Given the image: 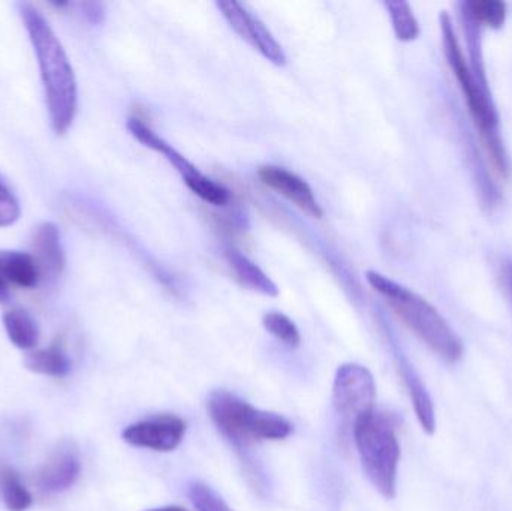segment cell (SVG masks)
Listing matches in <instances>:
<instances>
[{
    "label": "cell",
    "mask_w": 512,
    "mask_h": 511,
    "mask_svg": "<svg viewBox=\"0 0 512 511\" xmlns=\"http://www.w3.org/2000/svg\"><path fill=\"white\" fill-rule=\"evenodd\" d=\"M18 12L38 59L51 128L54 134H66L74 123L78 107L74 68L62 42L41 11L32 3L21 2L18 3Z\"/></svg>",
    "instance_id": "cell-1"
},
{
    "label": "cell",
    "mask_w": 512,
    "mask_h": 511,
    "mask_svg": "<svg viewBox=\"0 0 512 511\" xmlns=\"http://www.w3.org/2000/svg\"><path fill=\"white\" fill-rule=\"evenodd\" d=\"M189 500L197 511H233L224 498L204 483H192L188 489Z\"/></svg>",
    "instance_id": "cell-22"
},
{
    "label": "cell",
    "mask_w": 512,
    "mask_h": 511,
    "mask_svg": "<svg viewBox=\"0 0 512 511\" xmlns=\"http://www.w3.org/2000/svg\"><path fill=\"white\" fill-rule=\"evenodd\" d=\"M0 492L9 511H26L32 506V494L21 483L20 477L8 467H0Z\"/></svg>",
    "instance_id": "cell-20"
},
{
    "label": "cell",
    "mask_w": 512,
    "mask_h": 511,
    "mask_svg": "<svg viewBox=\"0 0 512 511\" xmlns=\"http://www.w3.org/2000/svg\"><path fill=\"white\" fill-rule=\"evenodd\" d=\"M3 326L12 345L20 350H30L39 341V329L32 315L24 309H11L3 315Z\"/></svg>",
    "instance_id": "cell-17"
},
{
    "label": "cell",
    "mask_w": 512,
    "mask_h": 511,
    "mask_svg": "<svg viewBox=\"0 0 512 511\" xmlns=\"http://www.w3.org/2000/svg\"><path fill=\"white\" fill-rule=\"evenodd\" d=\"M216 6L240 38L249 42L255 50H258L265 59L270 60L274 65H285L286 56L282 45L271 35L264 23L252 12H249L242 3L234 2V0H219L216 2Z\"/></svg>",
    "instance_id": "cell-9"
},
{
    "label": "cell",
    "mask_w": 512,
    "mask_h": 511,
    "mask_svg": "<svg viewBox=\"0 0 512 511\" xmlns=\"http://www.w3.org/2000/svg\"><path fill=\"white\" fill-rule=\"evenodd\" d=\"M33 258L38 264L42 281L54 282L60 278L66 266L60 231L53 222H44L33 236Z\"/></svg>",
    "instance_id": "cell-11"
},
{
    "label": "cell",
    "mask_w": 512,
    "mask_h": 511,
    "mask_svg": "<svg viewBox=\"0 0 512 511\" xmlns=\"http://www.w3.org/2000/svg\"><path fill=\"white\" fill-rule=\"evenodd\" d=\"M262 326L270 335H273L277 341L285 344L289 348L300 347L301 335L298 327L288 315L282 312L271 311L262 317Z\"/></svg>",
    "instance_id": "cell-21"
},
{
    "label": "cell",
    "mask_w": 512,
    "mask_h": 511,
    "mask_svg": "<svg viewBox=\"0 0 512 511\" xmlns=\"http://www.w3.org/2000/svg\"><path fill=\"white\" fill-rule=\"evenodd\" d=\"M21 209L11 189L0 180V228L11 227L20 218Z\"/></svg>",
    "instance_id": "cell-23"
},
{
    "label": "cell",
    "mask_w": 512,
    "mask_h": 511,
    "mask_svg": "<svg viewBox=\"0 0 512 511\" xmlns=\"http://www.w3.org/2000/svg\"><path fill=\"white\" fill-rule=\"evenodd\" d=\"M81 473L80 459L72 452L56 453L39 470L38 483L44 491L63 492L77 483Z\"/></svg>",
    "instance_id": "cell-14"
},
{
    "label": "cell",
    "mask_w": 512,
    "mask_h": 511,
    "mask_svg": "<svg viewBox=\"0 0 512 511\" xmlns=\"http://www.w3.org/2000/svg\"><path fill=\"white\" fill-rule=\"evenodd\" d=\"M75 6L80 9V14L83 15L89 23L98 24L99 21H102V18H104V9H102L101 3L84 2L77 3Z\"/></svg>",
    "instance_id": "cell-24"
},
{
    "label": "cell",
    "mask_w": 512,
    "mask_h": 511,
    "mask_svg": "<svg viewBox=\"0 0 512 511\" xmlns=\"http://www.w3.org/2000/svg\"><path fill=\"white\" fill-rule=\"evenodd\" d=\"M439 24H441L442 45H444L448 66L453 71L454 77L465 95L469 113L480 131L493 165L502 177H507L508 171H510L507 150L502 141L501 122H499L501 119H499V113L496 110L495 101H493L492 90L481 86L472 74L468 60H466L459 39H457L453 18L447 11L441 12L439 15Z\"/></svg>",
    "instance_id": "cell-3"
},
{
    "label": "cell",
    "mask_w": 512,
    "mask_h": 511,
    "mask_svg": "<svg viewBox=\"0 0 512 511\" xmlns=\"http://www.w3.org/2000/svg\"><path fill=\"white\" fill-rule=\"evenodd\" d=\"M188 425L182 417L174 414H159L132 423L123 429L122 438L129 446L153 452L168 453L182 444Z\"/></svg>",
    "instance_id": "cell-8"
},
{
    "label": "cell",
    "mask_w": 512,
    "mask_h": 511,
    "mask_svg": "<svg viewBox=\"0 0 512 511\" xmlns=\"http://www.w3.org/2000/svg\"><path fill=\"white\" fill-rule=\"evenodd\" d=\"M394 35L399 41L411 42L420 36V24L415 18L411 5L405 0H388L385 2Z\"/></svg>",
    "instance_id": "cell-19"
},
{
    "label": "cell",
    "mask_w": 512,
    "mask_h": 511,
    "mask_svg": "<svg viewBox=\"0 0 512 511\" xmlns=\"http://www.w3.org/2000/svg\"><path fill=\"white\" fill-rule=\"evenodd\" d=\"M126 128L138 143L155 150L156 153H161L164 158H167L168 162L179 171L186 186L201 200L218 207L228 204L230 191L224 185L201 173L189 159H186L182 153L177 152L164 138L159 137L140 117H129Z\"/></svg>",
    "instance_id": "cell-6"
},
{
    "label": "cell",
    "mask_w": 512,
    "mask_h": 511,
    "mask_svg": "<svg viewBox=\"0 0 512 511\" xmlns=\"http://www.w3.org/2000/svg\"><path fill=\"white\" fill-rule=\"evenodd\" d=\"M207 408L219 432L237 447L254 441H282L294 432L285 417L258 410L227 390L210 393Z\"/></svg>",
    "instance_id": "cell-5"
},
{
    "label": "cell",
    "mask_w": 512,
    "mask_h": 511,
    "mask_svg": "<svg viewBox=\"0 0 512 511\" xmlns=\"http://www.w3.org/2000/svg\"><path fill=\"white\" fill-rule=\"evenodd\" d=\"M225 257H227L228 266L231 267L234 275H236L237 281H239L243 287L255 291V293L264 294V296H279V288H277V285L268 278V275H265V273L256 266L254 261L249 260L242 252L237 251V249H228V251L225 252Z\"/></svg>",
    "instance_id": "cell-15"
},
{
    "label": "cell",
    "mask_w": 512,
    "mask_h": 511,
    "mask_svg": "<svg viewBox=\"0 0 512 511\" xmlns=\"http://www.w3.org/2000/svg\"><path fill=\"white\" fill-rule=\"evenodd\" d=\"M352 435L367 479L382 497L393 500L402 456L393 417L372 411L354 423Z\"/></svg>",
    "instance_id": "cell-4"
},
{
    "label": "cell",
    "mask_w": 512,
    "mask_h": 511,
    "mask_svg": "<svg viewBox=\"0 0 512 511\" xmlns=\"http://www.w3.org/2000/svg\"><path fill=\"white\" fill-rule=\"evenodd\" d=\"M394 359H396L400 378H402L403 384L408 389L409 398H411L412 407H414L415 416H417L421 429L427 435L435 434V405H433L432 398H430L429 392H427V387L424 386L423 380H421L420 375H418L414 366L409 362L408 357L397 347H394Z\"/></svg>",
    "instance_id": "cell-13"
},
{
    "label": "cell",
    "mask_w": 512,
    "mask_h": 511,
    "mask_svg": "<svg viewBox=\"0 0 512 511\" xmlns=\"http://www.w3.org/2000/svg\"><path fill=\"white\" fill-rule=\"evenodd\" d=\"M147 511H189L186 509H183V507L180 506H165V507H158V509H152Z\"/></svg>",
    "instance_id": "cell-26"
},
{
    "label": "cell",
    "mask_w": 512,
    "mask_h": 511,
    "mask_svg": "<svg viewBox=\"0 0 512 511\" xmlns=\"http://www.w3.org/2000/svg\"><path fill=\"white\" fill-rule=\"evenodd\" d=\"M460 11L472 18L481 27L499 30L507 21V3L502 0H465Z\"/></svg>",
    "instance_id": "cell-18"
},
{
    "label": "cell",
    "mask_w": 512,
    "mask_h": 511,
    "mask_svg": "<svg viewBox=\"0 0 512 511\" xmlns=\"http://www.w3.org/2000/svg\"><path fill=\"white\" fill-rule=\"evenodd\" d=\"M24 365L33 374L45 377L62 378L71 372V360L59 345L27 354Z\"/></svg>",
    "instance_id": "cell-16"
},
{
    "label": "cell",
    "mask_w": 512,
    "mask_h": 511,
    "mask_svg": "<svg viewBox=\"0 0 512 511\" xmlns=\"http://www.w3.org/2000/svg\"><path fill=\"white\" fill-rule=\"evenodd\" d=\"M41 281V272L33 255L18 251H0V303L11 297V288L32 290Z\"/></svg>",
    "instance_id": "cell-12"
},
{
    "label": "cell",
    "mask_w": 512,
    "mask_h": 511,
    "mask_svg": "<svg viewBox=\"0 0 512 511\" xmlns=\"http://www.w3.org/2000/svg\"><path fill=\"white\" fill-rule=\"evenodd\" d=\"M366 281L370 287L387 300L394 314L403 324L424 342L439 359L454 365L463 356V344L453 327L439 314L435 306L424 297L387 276L367 270Z\"/></svg>",
    "instance_id": "cell-2"
},
{
    "label": "cell",
    "mask_w": 512,
    "mask_h": 511,
    "mask_svg": "<svg viewBox=\"0 0 512 511\" xmlns=\"http://www.w3.org/2000/svg\"><path fill=\"white\" fill-rule=\"evenodd\" d=\"M375 402L372 372L358 363L339 366L333 383V407L342 425L352 428L360 417L375 411Z\"/></svg>",
    "instance_id": "cell-7"
},
{
    "label": "cell",
    "mask_w": 512,
    "mask_h": 511,
    "mask_svg": "<svg viewBox=\"0 0 512 511\" xmlns=\"http://www.w3.org/2000/svg\"><path fill=\"white\" fill-rule=\"evenodd\" d=\"M258 177L265 186L288 198L298 209L312 218L321 219L324 216V210L319 206L309 183L297 174L276 165H265L259 168Z\"/></svg>",
    "instance_id": "cell-10"
},
{
    "label": "cell",
    "mask_w": 512,
    "mask_h": 511,
    "mask_svg": "<svg viewBox=\"0 0 512 511\" xmlns=\"http://www.w3.org/2000/svg\"><path fill=\"white\" fill-rule=\"evenodd\" d=\"M501 279L504 290L507 291L512 302V260L505 261L501 267Z\"/></svg>",
    "instance_id": "cell-25"
}]
</instances>
